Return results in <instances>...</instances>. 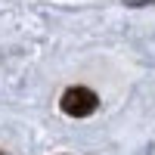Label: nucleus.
<instances>
[{
    "instance_id": "nucleus-1",
    "label": "nucleus",
    "mask_w": 155,
    "mask_h": 155,
    "mask_svg": "<svg viewBox=\"0 0 155 155\" xmlns=\"http://www.w3.org/2000/svg\"><path fill=\"white\" fill-rule=\"evenodd\" d=\"M96 106H99V96L87 87H68L59 99V109L71 118H87V115L96 112Z\"/></svg>"
},
{
    "instance_id": "nucleus-2",
    "label": "nucleus",
    "mask_w": 155,
    "mask_h": 155,
    "mask_svg": "<svg viewBox=\"0 0 155 155\" xmlns=\"http://www.w3.org/2000/svg\"><path fill=\"white\" fill-rule=\"evenodd\" d=\"M146 3H155V0H127V6H146Z\"/></svg>"
},
{
    "instance_id": "nucleus-3",
    "label": "nucleus",
    "mask_w": 155,
    "mask_h": 155,
    "mask_svg": "<svg viewBox=\"0 0 155 155\" xmlns=\"http://www.w3.org/2000/svg\"><path fill=\"white\" fill-rule=\"evenodd\" d=\"M0 155H6V152H0Z\"/></svg>"
}]
</instances>
